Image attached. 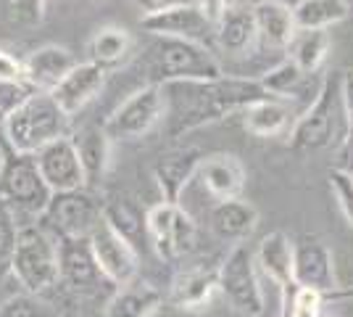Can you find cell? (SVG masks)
I'll return each instance as SVG.
<instances>
[{
  "instance_id": "obj_25",
  "label": "cell",
  "mask_w": 353,
  "mask_h": 317,
  "mask_svg": "<svg viewBox=\"0 0 353 317\" xmlns=\"http://www.w3.org/2000/svg\"><path fill=\"white\" fill-rule=\"evenodd\" d=\"M253 14H256V32H259V40L269 48H277V50H288L293 46L298 27H295L293 11L285 8L274 0H264L259 6H253Z\"/></svg>"
},
{
  "instance_id": "obj_16",
  "label": "cell",
  "mask_w": 353,
  "mask_h": 317,
  "mask_svg": "<svg viewBox=\"0 0 353 317\" xmlns=\"http://www.w3.org/2000/svg\"><path fill=\"white\" fill-rule=\"evenodd\" d=\"M34 162H37V169L43 175L45 185L50 188V193H66V191L88 188V177H85V169L79 164L72 135L50 143L48 148H43L34 156Z\"/></svg>"
},
{
  "instance_id": "obj_17",
  "label": "cell",
  "mask_w": 353,
  "mask_h": 317,
  "mask_svg": "<svg viewBox=\"0 0 353 317\" xmlns=\"http://www.w3.org/2000/svg\"><path fill=\"white\" fill-rule=\"evenodd\" d=\"M140 27L150 32L153 37H172V40H190L208 46L214 40V21L208 14L195 6V8H176L166 14L140 16Z\"/></svg>"
},
{
  "instance_id": "obj_47",
  "label": "cell",
  "mask_w": 353,
  "mask_h": 317,
  "mask_svg": "<svg viewBox=\"0 0 353 317\" xmlns=\"http://www.w3.org/2000/svg\"><path fill=\"white\" fill-rule=\"evenodd\" d=\"M322 317H332V315H322Z\"/></svg>"
},
{
  "instance_id": "obj_14",
  "label": "cell",
  "mask_w": 353,
  "mask_h": 317,
  "mask_svg": "<svg viewBox=\"0 0 353 317\" xmlns=\"http://www.w3.org/2000/svg\"><path fill=\"white\" fill-rule=\"evenodd\" d=\"M253 251H256L259 270L264 272L266 278L277 286V291H280V315L277 317H290V302H293L295 294L293 241L282 230H274V233L264 236Z\"/></svg>"
},
{
  "instance_id": "obj_3",
  "label": "cell",
  "mask_w": 353,
  "mask_h": 317,
  "mask_svg": "<svg viewBox=\"0 0 353 317\" xmlns=\"http://www.w3.org/2000/svg\"><path fill=\"white\" fill-rule=\"evenodd\" d=\"M11 275L24 288V294L40 296L59 286V241L37 225H19L16 249L11 257Z\"/></svg>"
},
{
  "instance_id": "obj_15",
  "label": "cell",
  "mask_w": 353,
  "mask_h": 317,
  "mask_svg": "<svg viewBox=\"0 0 353 317\" xmlns=\"http://www.w3.org/2000/svg\"><path fill=\"white\" fill-rule=\"evenodd\" d=\"M259 40L256 14L248 0H224L214 19V43L227 56H245Z\"/></svg>"
},
{
  "instance_id": "obj_29",
  "label": "cell",
  "mask_w": 353,
  "mask_h": 317,
  "mask_svg": "<svg viewBox=\"0 0 353 317\" xmlns=\"http://www.w3.org/2000/svg\"><path fill=\"white\" fill-rule=\"evenodd\" d=\"M103 220L117 230L121 238H127V241L132 243L134 249L140 246V241H148V211L143 214V209L134 204L132 198L127 196L105 198Z\"/></svg>"
},
{
  "instance_id": "obj_23",
  "label": "cell",
  "mask_w": 353,
  "mask_h": 317,
  "mask_svg": "<svg viewBox=\"0 0 353 317\" xmlns=\"http://www.w3.org/2000/svg\"><path fill=\"white\" fill-rule=\"evenodd\" d=\"M72 143L77 148V156H79V164L85 169L88 182L101 180L111 164V143H114L105 133V127L85 124V127L72 133Z\"/></svg>"
},
{
  "instance_id": "obj_34",
  "label": "cell",
  "mask_w": 353,
  "mask_h": 317,
  "mask_svg": "<svg viewBox=\"0 0 353 317\" xmlns=\"http://www.w3.org/2000/svg\"><path fill=\"white\" fill-rule=\"evenodd\" d=\"M16 236H19L16 214L0 201V278H3V272H11V257H14V249H16Z\"/></svg>"
},
{
  "instance_id": "obj_6",
  "label": "cell",
  "mask_w": 353,
  "mask_h": 317,
  "mask_svg": "<svg viewBox=\"0 0 353 317\" xmlns=\"http://www.w3.org/2000/svg\"><path fill=\"white\" fill-rule=\"evenodd\" d=\"M340 82L343 75L324 77L322 88L316 93L314 104L295 119L288 146L295 153H314L332 146L335 140V119H338V106L343 104L340 98Z\"/></svg>"
},
{
  "instance_id": "obj_2",
  "label": "cell",
  "mask_w": 353,
  "mask_h": 317,
  "mask_svg": "<svg viewBox=\"0 0 353 317\" xmlns=\"http://www.w3.org/2000/svg\"><path fill=\"white\" fill-rule=\"evenodd\" d=\"M0 124L6 137V151L21 153V156H37L50 143L74 133L72 117L50 98V93H32Z\"/></svg>"
},
{
  "instance_id": "obj_31",
  "label": "cell",
  "mask_w": 353,
  "mask_h": 317,
  "mask_svg": "<svg viewBox=\"0 0 353 317\" xmlns=\"http://www.w3.org/2000/svg\"><path fill=\"white\" fill-rule=\"evenodd\" d=\"M290 53H293L290 59L301 66L303 75H316L330 56V35H327V30H298L293 46H290Z\"/></svg>"
},
{
  "instance_id": "obj_45",
  "label": "cell",
  "mask_w": 353,
  "mask_h": 317,
  "mask_svg": "<svg viewBox=\"0 0 353 317\" xmlns=\"http://www.w3.org/2000/svg\"><path fill=\"white\" fill-rule=\"evenodd\" d=\"M274 3H280V6H285V8H290V11H295L303 0H274Z\"/></svg>"
},
{
  "instance_id": "obj_43",
  "label": "cell",
  "mask_w": 353,
  "mask_h": 317,
  "mask_svg": "<svg viewBox=\"0 0 353 317\" xmlns=\"http://www.w3.org/2000/svg\"><path fill=\"white\" fill-rule=\"evenodd\" d=\"M153 317H188V315H185V309H179V307H174V304H163Z\"/></svg>"
},
{
  "instance_id": "obj_20",
  "label": "cell",
  "mask_w": 353,
  "mask_h": 317,
  "mask_svg": "<svg viewBox=\"0 0 353 317\" xmlns=\"http://www.w3.org/2000/svg\"><path fill=\"white\" fill-rule=\"evenodd\" d=\"M105 75H108L105 69L90 64V61H77V66L61 79L59 88L50 93V98H53L69 117H74L79 108H85L98 93L103 90Z\"/></svg>"
},
{
  "instance_id": "obj_28",
  "label": "cell",
  "mask_w": 353,
  "mask_h": 317,
  "mask_svg": "<svg viewBox=\"0 0 353 317\" xmlns=\"http://www.w3.org/2000/svg\"><path fill=\"white\" fill-rule=\"evenodd\" d=\"M243 130L256 137H274L290 124V106L280 98H261L240 111Z\"/></svg>"
},
{
  "instance_id": "obj_41",
  "label": "cell",
  "mask_w": 353,
  "mask_h": 317,
  "mask_svg": "<svg viewBox=\"0 0 353 317\" xmlns=\"http://www.w3.org/2000/svg\"><path fill=\"white\" fill-rule=\"evenodd\" d=\"M335 169H340V172H345V175L353 177V127H348V133H345L343 143H340Z\"/></svg>"
},
{
  "instance_id": "obj_33",
  "label": "cell",
  "mask_w": 353,
  "mask_h": 317,
  "mask_svg": "<svg viewBox=\"0 0 353 317\" xmlns=\"http://www.w3.org/2000/svg\"><path fill=\"white\" fill-rule=\"evenodd\" d=\"M0 317H59V312L45 304L40 296L19 294L0 304Z\"/></svg>"
},
{
  "instance_id": "obj_37",
  "label": "cell",
  "mask_w": 353,
  "mask_h": 317,
  "mask_svg": "<svg viewBox=\"0 0 353 317\" xmlns=\"http://www.w3.org/2000/svg\"><path fill=\"white\" fill-rule=\"evenodd\" d=\"M324 294L311 288H295L290 302V317H322L324 315Z\"/></svg>"
},
{
  "instance_id": "obj_4",
  "label": "cell",
  "mask_w": 353,
  "mask_h": 317,
  "mask_svg": "<svg viewBox=\"0 0 353 317\" xmlns=\"http://www.w3.org/2000/svg\"><path fill=\"white\" fill-rule=\"evenodd\" d=\"M153 75L156 85H185V82H214L224 77L221 64L208 46L190 40L159 37L153 48Z\"/></svg>"
},
{
  "instance_id": "obj_42",
  "label": "cell",
  "mask_w": 353,
  "mask_h": 317,
  "mask_svg": "<svg viewBox=\"0 0 353 317\" xmlns=\"http://www.w3.org/2000/svg\"><path fill=\"white\" fill-rule=\"evenodd\" d=\"M340 98H343V111L348 127H353V72H343V82H340Z\"/></svg>"
},
{
  "instance_id": "obj_46",
  "label": "cell",
  "mask_w": 353,
  "mask_h": 317,
  "mask_svg": "<svg viewBox=\"0 0 353 317\" xmlns=\"http://www.w3.org/2000/svg\"><path fill=\"white\" fill-rule=\"evenodd\" d=\"M250 6H259V3H264V0H248Z\"/></svg>"
},
{
  "instance_id": "obj_30",
  "label": "cell",
  "mask_w": 353,
  "mask_h": 317,
  "mask_svg": "<svg viewBox=\"0 0 353 317\" xmlns=\"http://www.w3.org/2000/svg\"><path fill=\"white\" fill-rule=\"evenodd\" d=\"M348 0H303L293 11L295 27L306 30H327L348 16Z\"/></svg>"
},
{
  "instance_id": "obj_27",
  "label": "cell",
  "mask_w": 353,
  "mask_h": 317,
  "mask_svg": "<svg viewBox=\"0 0 353 317\" xmlns=\"http://www.w3.org/2000/svg\"><path fill=\"white\" fill-rule=\"evenodd\" d=\"M216 288H219V267L216 270H206V267L185 270L172 283L169 304H174L179 309H198L214 296Z\"/></svg>"
},
{
  "instance_id": "obj_18",
  "label": "cell",
  "mask_w": 353,
  "mask_h": 317,
  "mask_svg": "<svg viewBox=\"0 0 353 317\" xmlns=\"http://www.w3.org/2000/svg\"><path fill=\"white\" fill-rule=\"evenodd\" d=\"M206 159V153L198 146H185L174 148L169 153H161L153 164V180L161 191V198L166 204H179V198L185 193V188L190 185L192 177H198L201 162Z\"/></svg>"
},
{
  "instance_id": "obj_19",
  "label": "cell",
  "mask_w": 353,
  "mask_h": 317,
  "mask_svg": "<svg viewBox=\"0 0 353 317\" xmlns=\"http://www.w3.org/2000/svg\"><path fill=\"white\" fill-rule=\"evenodd\" d=\"M74 66L77 59L69 48L40 46L24 59V82L34 93H53Z\"/></svg>"
},
{
  "instance_id": "obj_24",
  "label": "cell",
  "mask_w": 353,
  "mask_h": 317,
  "mask_svg": "<svg viewBox=\"0 0 353 317\" xmlns=\"http://www.w3.org/2000/svg\"><path fill=\"white\" fill-rule=\"evenodd\" d=\"M163 307V294L145 280H132L117 288L105 304L103 317H153Z\"/></svg>"
},
{
  "instance_id": "obj_44",
  "label": "cell",
  "mask_w": 353,
  "mask_h": 317,
  "mask_svg": "<svg viewBox=\"0 0 353 317\" xmlns=\"http://www.w3.org/2000/svg\"><path fill=\"white\" fill-rule=\"evenodd\" d=\"M324 299H327V304H330V302H343V299H353V288H338V291L327 294Z\"/></svg>"
},
{
  "instance_id": "obj_39",
  "label": "cell",
  "mask_w": 353,
  "mask_h": 317,
  "mask_svg": "<svg viewBox=\"0 0 353 317\" xmlns=\"http://www.w3.org/2000/svg\"><path fill=\"white\" fill-rule=\"evenodd\" d=\"M203 0H134L137 11L143 16L166 14V11H176V8H195Z\"/></svg>"
},
{
  "instance_id": "obj_1",
  "label": "cell",
  "mask_w": 353,
  "mask_h": 317,
  "mask_svg": "<svg viewBox=\"0 0 353 317\" xmlns=\"http://www.w3.org/2000/svg\"><path fill=\"white\" fill-rule=\"evenodd\" d=\"M192 90L190 104L176 114L172 135L190 133L211 122H219L230 114H240L250 104L269 98L259 82V77H219L214 82H185Z\"/></svg>"
},
{
  "instance_id": "obj_40",
  "label": "cell",
  "mask_w": 353,
  "mask_h": 317,
  "mask_svg": "<svg viewBox=\"0 0 353 317\" xmlns=\"http://www.w3.org/2000/svg\"><path fill=\"white\" fill-rule=\"evenodd\" d=\"M0 79L24 82V61L11 56V53L3 50V48H0Z\"/></svg>"
},
{
  "instance_id": "obj_36",
  "label": "cell",
  "mask_w": 353,
  "mask_h": 317,
  "mask_svg": "<svg viewBox=\"0 0 353 317\" xmlns=\"http://www.w3.org/2000/svg\"><path fill=\"white\" fill-rule=\"evenodd\" d=\"M45 0H11L8 3V21L19 27H37L43 21Z\"/></svg>"
},
{
  "instance_id": "obj_12",
  "label": "cell",
  "mask_w": 353,
  "mask_h": 317,
  "mask_svg": "<svg viewBox=\"0 0 353 317\" xmlns=\"http://www.w3.org/2000/svg\"><path fill=\"white\" fill-rule=\"evenodd\" d=\"M56 241H59V286L77 296H95L108 280L95 262L90 238H56Z\"/></svg>"
},
{
  "instance_id": "obj_9",
  "label": "cell",
  "mask_w": 353,
  "mask_h": 317,
  "mask_svg": "<svg viewBox=\"0 0 353 317\" xmlns=\"http://www.w3.org/2000/svg\"><path fill=\"white\" fill-rule=\"evenodd\" d=\"M166 117V90L150 82L130 93L103 122L111 140H134L148 135Z\"/></svg>"
},
{
  "instance_id": "obj_10",
  "label": "cell",
  "mask_w": 353,
  "mask_h": 317,
  "mask_svg": "<svg viewBox=\"0 0 353 317\" xmlns=\"http://www.w3.org/2000/svg\"><path fill=\"white\" fill-rule=\"evenodd\" d=\"M198 241V227L188 211L179 204H156L148 209V243L159 259H174L190 254Z\"/></svg>"
},
{
  "instance_id": "obj_11",
  "label": "cell",
  "mask_w": 353,
  "mask_h": 317,
  "mask_svg": "<svg viewBox=\"0 0 353 317\" xmlns=\"http://www.w3.org/2000/svg\"><path fill=\"white\" fill-rule=\"evenodd\" d=\"M90 246H92V254H95V262H98V267L103 272V278L111 286L121 288L127 286V283H132V280H137L140 251L127 238H121L105 220L92 230Z\"/></svg>"
},
{
  "instance_id": "obj_21",
  "label": "cell",
  "mask_w": 353,
  "mask_h": 317,
  "mask_svg": "<svg viewBox=\"0 0 353 317\" xmlns=\"http://www.w3.org/2000/svg\"><path fill=\"white\" fill-rule=\"evenodd\" d=\"M198 180L203 182V188L216 201L240 198L243 188H245V166L235 153H208L201 162Z\"/></svg>"
},
{
  "instance_id": "obj_32",
  "label": "cell",
  "mask_w": 353,
  "mask_h": 317,
  "mask_svg": "<svg viewBox=\"0 0 353 317\" xmlns=\"http://www.w3.org/2000/svg\"><path fill=\"white\" fill-rule=\"evenodd\" d=\"M303 79H306V75L301 72V66L293 59H282L280 64H274L272 69H266L264 75L259 77L266 95L280 98V101H288L290 95H295L298 88L303 85Z\"/></svg>"
},
{
  "instance_id": "obj_8",
  "label": "cell",
  "mask_w": 353,
  "mask_h": 317,
  "mask_svg": "<svg viewBox=\"0 0 353 317\" xmlns=\"http://www.w3.org/2000/svg\"><path fill=\"white\" fill-rule=\"evenodd\" d=\"M103 222V201L88 188L53 193L40 225L56 238H90L92 230Z\"/></svg>"
},
{
  "instance_id": "obj_7",
  "label": "cell",
  "mask_w": 353,
  "mask_h": 317,
  "mask_svg": "<svg viewBox=\"0 0 353 317\" xmlns=\"http://www.w3.org/2000/svg\"><path fill=\"white\" fill-rule=\"evenodd\" d=\"M219 291L245 317H264V291L259 283L256 251L248 243H237L219 265Z\"/></svg>"
},
{
  "instance_id": "obj_22",
  "label": "cell",
  "mask_w": 353,
  "mask_h": 317,
  "mask_svg": "<svg viewBox=\"0 0 353 317\" xmlns=\"http://www.w3.org/2000/svg\"><path fill=\"white\" fill-rule=\"evenodd\" d=\"M208 225L219 241L237 243L248 241L250 233L259 225V209L245 201V198H230V201H216V206L208 214Z\"/></svg>"
},
{
  "instance_id": "obj_13",
  "label": "cell",
  "mask_w": 353,
  "mask_h": 317,
  "mask_svg": "<svg viewBox=\"0 0 353 317\" xmlns=\"http://www.w3.org/2000/svg\"><path fill=\"white\" fill-rule=\"evenodd\" d=\"M293 280L295 288H311L324 296L338 291L335 259L327 243L314 236H303L293 243Z\"/></svg>"
},
{
  "instance_id": "obj_26",
  "label": "cell",
  "mask_w": 353,
  "mask_h": 317,
  "mask_svg": "<svg viewBox=\"0 0 353 317\" xmlns=\"http://www.w3.org/2000/svg\"><path fill=\"white\" fill-rule=\"evenodd\" d=\"M134 40L132 35L124 30V27H117V24H105L101 30L90 37L88 43V61L101 66L105 72L117 69L121 64H127L130 56H132Z\"/></svg>"
},
{
  "instance_id": "obj_5",
  "label": "cell",
  "mask_w": 353,
  "mask_h": 317,
  "mask_svg": "<svg viewBox=\"0 0 353 317\" xmlns=\"http://www.w3.org/2000/svg\"><path fill=\"white\" fill-rule=\"evenodd\" d=\"M0 201L14 214L43 217L50 204V188L45 185L34 156H21L14 151L0 153Z\"/></svg>"
},
{
  "instance_id": "obj_38",
  "label": "cell",
  "mask_w": 353,
  "mask_h": 317,
  "mask_svg": "<svg viewBox=\"0 0 353 317\" xmlns=\"http://www.w3.org/2000/svg\"><path fill=\"white\" fill-rule=\"evenodd\" d=\"M32 88L27 82H14V79H0V122L8 114H14L19 106L32 95Z\"/></svg>"
},
{
  "instance_id": "obj_35",
  "label": "cell",
  "mask_w": 353,
  "mask_h": 317,
  "mask_svg": "<svg viewBox=\"0 0 353 317\" xmlns=\"http://www.w3.org/2000/svg\"><path fill=\"white\" fill-rule=\"evenodd\" d=\"M330 188H332V196L338 201L340 211H343V217L348 220V225L353 227V177L351 175H345V172H340V169H330Z\"/></svg>"
}]
</instances>
